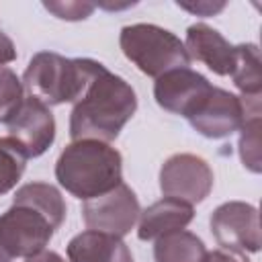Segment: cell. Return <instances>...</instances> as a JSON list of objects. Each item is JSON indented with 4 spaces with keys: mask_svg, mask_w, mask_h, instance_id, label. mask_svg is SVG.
<instances>
[{
    "mask_svg": "<svg viewBox=\"0 0 262 262\" xmlns=\"http://www.w3.org/2000/svg\"><path fill=\"white\" fill-rule=\"evenodd\" d=\"M211 231L221 250L244 254L260 250V217L256 207L231 201L217 207L211 215Z\"/></svg>",
    "mask_w": 262,
    "mask_h": 262,
    "instance_id": "7",
    "label": "cell"
},
{
    "mask_svg": "<svg viewBox=\"0 0 262 262\" xmlns=\"http://www.w3.org/2000/svg\"><path fill=\"white\" fill-rule=\"evenodd\" d=\"M239 137V156L248 170L260 172V115L248 117L244 121Z\"/></svg>",
    "mask_w": 262,
    "mask_h": 262,
    "instance_id": "18",
    "label": "cell"
},
{
    "mask_svg": "<svg viewBox=\"0 0 262 262\" xmlns=\"http://www.w3.org/2000/svg\"><path fill=\"white\" fill-rule=\"evenodd\" d=\"M231 78L244 96L248 98L260 96V90H262L260 51L254 43L235 45V66H233Z\"/></svg>",
    "mask_w": 262,
    "mask_h": 262,
    "instance_id": "16",
    "label": "cell"
},
{
    "mask_svg": "<svg viewBox=\"0 0 262 262\" xmlns=\"http://www.w3.org/2000/svg\"><path fill=\"white\" fill-rule=\"evenodd\" d=\"M27 154L12 137H0V194L16 186L25 172Z\"/></svg>",
    "mask_w": 262,
    "mask_h": 262,
    "instance_id": "17",
    "label": "cell"
},
{
    "mask_svg": "<svg viewBox=\"0 0 262 262\" xmlns=\"http://www.w3.org/2000/svg\"><path fill=\"white\" fill-rule=\"evenodd\" d=\"M207 248L190 231H172L156 239V262H207Z\"/></svg>",
    "mask_w": 262,
    "mask_h": 262,
    "instance_id": "15",
    "label": "cell"
},
{
    "mask_svg": "<svg viewBox=\"0 0 262 262\" xmlns=\"http://www.w3.org/2000/svg\"><path fill=\"white\" fill-rule=\"evenodd\" d=\"M104 70L94 59H68L53 51L37 53L23 76L25 88L43 104L76 102L88 84Z\"/></svg>",
    "mask_w": 262,
    "mask_h": 262,
    "instance_id": "3",
    "label": "cell"
},
{
    "mask_svg": "<svg viewBox=\"0 0 262 262\" xmlns=\"http://www.w3.org/2000/svg\"><path fill=\"white\" fill-rule=\"evenodd\" d=\"M10 137L23 147L27 158H37L47 151L55 139V121L47 104L29 96L4 121Z\"/></svg>",
    "mask_w": 262,
    "mask_h": 262,
    "instance_id": "9",
    "label": "cell"
},
{
    "mask_svg": "<svg viewBox=\"0 0 262 262\" xmlns=\"http://www.w3.org/2000/svg\"><path fill=\"white\" fill-rule=\"evenodd\" d=\"M186 53L188 57L203 61L209 70L219 76H231L235 66V45H231L219 31L205 23H196L186 31Z\"/></svg>",
    "mask_w": 262,
    "mask_h": 262,
    "instance_id": "12",
    "label": "cell"
},
{
    "mask_svg": "<svg viewBox=\"0 0 262 262\" xmlns=\"http://www.w3.org/2000/svg\"><path fill=\"white\" fill-rule=\"evenodd\" d=\"M135 111V90L104 68L76 100L70 117V135L74 141H113Z\"/></svg>",
    "mask_w": 262,
    "mask_h": 262,
    "instance_id": "1",
    "label": "cell"
},
{
    "mask_svg": "<svg viewBox=\"0 0 262 262\" xmlns=\"http://www.w3.org/2000/svg\"><path fill=\"white\" fill-rule=\"evenodd\" d=\"M248 119L239 96L213 86L207 96L188 115V123L209 139H221L237 131Z\"/></svg>",
    "mask_w": 262,
    "mask_h": 262,
    "instance_id": "10",
    "label": "cell"
},
{
    "mask_svg": "<svg viewBox=\"0 0 262 262\" xmlns=\"http://www.w3.org/2000/svg\"><path fill=\"white\" fill-rule=\"evenodd\" d=\"M160 188L168 199L188 205L201 203L213 188V172L203 158L176 154L168 158L160 170Z\"/></svg>",
    "mask_w": 262,
    "mask_h": 262,
    "instance_id": "8",
    "label": "cell"
},
{
    "mask_svg": "<svg viewBox=\"0 0 262 262\" xmlns=\"http://www.w3.org/2000/svg\"><path fill=\"white\" fill-rule=\"evenodd\" d=\"M119 43L125 57L151 78H160L178 68H188L190 63L184 43L174 33L156 25L137 23L123 27Z\"/></svg>",
    "mask_w": 262,
    "mask_h": 262,
    "instance_id": "4",
    "label": "cell"
},
{
    "mask_svg": "<svg viewBox=\"0 0 262 262\" xmlns=\"http://www.w3.org/2000/svg\"><path fill=\"white\" fill-rule=\"evenodd\" d=\"M121 154L104 141L80 139L70 143L57 158L55 176L74 196L88 201L121 184Z\"/></svg>",
    "mask_w": 262,
    "mask_h": 262,
    "instance_id": "2",
    "label": "cell"
},
{
    "mask_svg": "<svg viewBox=\"0 0 262 262\" xmlns=\"http://www.w3.org/2000/svg\"><path fill=\"white\" fill-rule=\"evenodd\" d=\"M207 262H250L244 254L227 252V250H215L207 254Z\"/></svg>",
    "mask_w": 262,
    "mask_h": 262,
    "instance_id": "22",
    "label": "cell"
},
{
    "mask_svg": "<svg viewBox=\"0 0 262 262\" xmlns=\"http://www.w3.org/2000/svg\"><path fill=\"white\" fill-rule=\"evenodd\" d=\"M211 88L213 86L205 76L192 72L190 68H178L166 72L156 80L154 96L164 111L188 119V115L196 108V104L207 96Z\"/></svg>",
    "mask_w": 262,
    "mask_h": 262,
    "instance_id": "11",
    "label": "cell"
},
{
    "mask_svg": "<svg viewBox=\"0 0 262 262\" xmlns=\"http://www.w3.org/2000/svg\"><path fill=\"white\" fill-rule=\"evenodd\" d=\"M49 12H53L59 18H68V20H80L92 14L94 4L88 2H45L43 4Z\"/></svg>",
    "mask_w": 262,
    "mask_h": 262,
    "instance_id": "20",
    "label": "cell"
},
{
    "mask_svg": "<svg viewBox=\"0 0 262 262\" xmlns=\"http://www.w3.org/2000/svg\"><path fill=\"white\" fill-rule=\"evenodd\" d=\"M0 262H12V260H10L8 256H4V254H2V250H0Z\"/></svg>",
    "mask_w": 262,
    "mask_h": 262,
    "instance_id": "25",
    "label": "cell"
},
{
    "mask_svg": "<svg viewBox=\"0 0 262 262\" xmlns=\"http://www.w3.org/2000/svg\"><path fill=\"white\" fill-rule=\"evenodd\" d=\"M192 217H194L192 205L166 196V199L149 205L143 213H139L137 235L143 242H151V239H158L172 231L184 229L192 221Z\"/></svg>",
    "mask_w": 262,
    "mask_h": 262,
    "instance_id": "13",
    "label": "cell"
},
{
    "mask_svg": "<svg viewBox=\"0 0 262 262\" xmlns=\"http://www.w3.org/2000/svg\"><path fill=\"white\" fill-rule=\"evenodd\" d=\"M16 57V49H14V43L0 31V68L4 63H10L12 59Z\"/></svg>",
    "mask_w": 262,
    "mask_h": 262,
    "instance_id": "23",
    "label": "cell"
},
{
    "mask_svg": "<svg viewBox=\"0 0 262 262\" xmlns=\"http://www.w3.org/2000/svg\"><path fill=\"white\" fill-rule=\"evenodd\" d=\"M68 256L72 262H133L121 237L90 229L78 233L68 244Z\"/></svg>",
    "mask_w": 262,
    "mask_h": 262,
    "instance_id": "14",
    "label": "cell"
},
{
    "mask_svg": "<svg viewBox=\"0 0 262 262\" xmlns=\"http://www.w3.org/2000/svg\"><path fill=\"white\" fill-rule=\"evenodd\" d=\"M27 262H66V260L55 252H45L43 250V252L31 256V258H27Z\"/></svg>",
    "mask_w": 262,
    "mask_h": 262,
    "instance_id": "24",
    "label": "cell"
},
{
    "mask_svg": "<svg viewBox=\"0 0 262 262\" xmlns=\"http://www.w3.org/2000/svg\"><path fill=\"white\" fill-rule=\"evenodd\" d=\"M23 84L14 72L0 68V121L4 123L23 102Z\"/></svg>",
    "mask_w": 262,
    "mask_h": 262,
    "instance_id": "19",
    "label": "cell"
},
{
    "mask_svg": "<svg viewBox=\"0 0 262 262\" xmlns=\"http://www.w3.org/2000/svg\"><path fill=\"white\" fill-rule=\"evenodd\" d=\"M57 227L47 213L14 194L12 207L0 215V250L10 260L31 258L45 250Z\"/></svg>",
    "mask_w": 262,
    "mask_h": 262,
    "instance_id": "5",
    "label": "cell"
},
{
    "mask_svg": "<svg viewBox=\"0 0 262 262\" xmlns=\"http://www.w3.org/2000/svg\"><path fill=\"white\" fill-rule=\"evenodd\" d=\"M139 203L135 192L125 184H117L113 190L88 199L82 205V217L90 231L108 233L115 237L127 235L139 219Z\"/></svg>",
    "mask_w": 262,
    "mask_h": 262,
    "instance_id": "6",
    "label": "cell"
},
{
    "mask_svg": "<svg viewBox=\"0 0 262 262\" xmlns=\"http://www.w3.org/2000/svg\"><path fill=\"white\" fill-rule=\"evenodd\" d=\"M178 6L184 8V10H188V12H194V14H199V16H211V14H215V12H219V10L225 8L223 2H219V4H213V2H196V4L178 2Z\"/></svg>",
    "mask_w": 262,
    "mask_h": 262,
    "instance_id": "21",
    "label": "cell"
}]
</instances>
